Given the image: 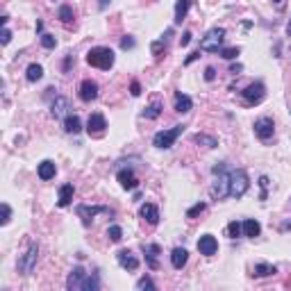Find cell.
Instances as JSON below:
<instances>
[{"instance_id": "cell-1", "label": "cell", "mask_w": 291, "mask_h": 291, "mask_svg": "<svg viewBox=\"0 0 291 291\" xmlns=\"http://www.w3.org/2000/svg\"><path fill=\"white\" fill-rule=\"evenodd\" d=\"M66 289L69 291H98L100 289V277L96 273H87L82 266H75L69 273L66 280Z\"/></svg>"}, {"instance_id": "cell-2", "label": "cell", "mask_w": 291, "mask_h": 291, "mask_svg": "<svg viewBox=\"0 0 291 291\" xmlns=\"http://www.w3.org/2000/svg\"><path fill=\"white\" fill-rule=\"evenodd\" d=\"M250 189V178L243 168H234L227 173V196L230 198H243Z\"/></svg>"}, {"instance_id": "cell-3", "label": "cell", "mask_w": 291, "mask_h": 291, "mask_svg": "<svg viewBox=\"0 0 291 291\" xmlns=\"http://www.w3.org/2000/svg\"><path fill=\"white\" fill-rule=\"evenodd\" d=\"M116 62L114 57V50L112 48H105V46H96L87 53V64L89 66H96V69H103V71H109Z\"/></svg>"}, {"instance_id": "cell-4", "label": "cell", "mask_w": 291, "mask_h": 291, "mask_svg": "<svg viewBox=\"0 0 291 291\" xmlns=\"http://www.w3.org/2000/svg\"><path fill=\"white\" fill-rule=\"evenodd\" d=\"M182 132H184V125H175V128H171V130H162V132H157L153 137V146L155 148H162V150L173 148Z\"/></svg>"}, {"instance_id": "cell-5", "label": "cell", "mask_w": 291, "mask_h": 291, "mask_svg": "<svg viewBox=\"0 0 291 291\" xmlns=\"http://www.w3.org/2000/svg\"><path fill=\"white\" fill-rule=\"evenodd\" d=\"M223 39H225V28H212L200 39V50H205V53H218L223 48Z\"/></svg>"}, {"instance_id": "cell-6", "label": "cell", "mask_w": 291, "mask_h": 291, "mask_svg": "<svg viewBox=\"0 0 291 291\" xmlns=\"http://www.w3.org/2000/svg\"><path fill=\"white\" fill-rule=\"evenodd\" d=\"M75 212H78V216L82 218V225L89 227L91 221H94L98 214H109V216H112L114 209L105 207V205H78V207H75Z\"/></svg>"}, {"instance_id": "cell-7", "label": "cell", "mask_w": 291, "mask_h": 291, "mask_svg": "<svg viewBox=\"0 0 291 291\" xmlns=\"http://www.w3.org/2000/svg\"><path fill=\"white\" fill-rule=\"evenodd\" d=\"M37 257H39V246L32 241L30 246H28V250L23 252V257L19 259V264H16L19 273H23V275H30L32 268H35V264H37Z\"/></svg>"}, {"instance_id": "cell-8", "label": "cell", "mask_w": 291, "mask_h": 291, "mask_svg": "<svg viewBox=\"0 0 291 291\" xmlns=\"http://www.w3.org/2000/svg\"><path fill=\"white\" fill-rule=\"evenodd\" d=\"M227 166L225 164H216L214 166V175H216V182H214V187H212V198H225L227 196Z\"/></svg>"}, {"instance_id": "cell-9", "label": "cell", "mask_w": 291, "mask_h": 291, "mask_svg": "<svg viewBox=\"0 0 291 291\" xmlns=\"http://www.w3.org/2000/svg\"><path fill=\"white\" fill-rule=\"evenodd\" d=\"M241 96H243V100H246L248 105H259L261 100L266 98V87H264V82H250L246 87V89L241 91Z\"/></svg>"}, {"instance_id": "cell-10", "label": "cell", "mask_w": 291, "mask_h": 291, "mask_svg": "<svg viewBox=\"0 0 291 291\" xmlns=\"http://www.w3.org/2000/svg\"><path fill=\"white\" fill-rule=\"evenodd\" d=\"M255 134L261 139V141H268V139H273V134H275V123H273V119H268V116H261V119L255 121Z\"/></svg>"}, {"instance_id": "cell-11", "label": "cell", "mask_w": 291, "mask_h": 291, "mask_svg": "<svg viewBox=\"0 0 291 291\" xmlns=\"http://www.w3.org/2000/svg\"><path fill=\"white\" fill-rule=\"evenodd\" d=\"M105 130H107V121H105L103 114H91L89 121H87V132H89V137H103Z\"/></svg>"}, {"instance_id": "cell-12", "label": "cell", "mask_w": 291, "mask_h": 291, "mask_svg": "<svg viewBox=\"0 0 291 291\" xmlns=\"http://www.w3.org/2000/svg\"><path fill=\"white\" fill-rule=\"evenodd\" d=\"M198 250H200V255H205V257H214L218 252L216 237H212V234H202V237L198 239Z\"/></svg>"}, {"instance_id": "cell-13", "label": "cell", "mask_w": 291, "mask_h": 291, "mask_svg": "<svg viewBox=\"0 0 291 291\" xmlns=\"http://www.w3.org/2000/svg\"><path fill=\"white\" fill-rule=\"evenodd\" d=\"M69 109H71V105L64 96H57L53 100V105H50V114H53L55 119H66L69 116Z\"/></svg>"}, {"instance_id": "cell-14", "label": "cell", "mask_w": 291, "mask_h": 291, "mask_svg": "<svg viewBox=\"0 0 291 291\" xmlns=\"http://www.w3.org/2000/svg\"><path fill=\"white\" fill-rule=\"evenodd\" d=\"M116 178H119L121 187H123L125 191H134V189L139 187L137 175H134V173L130 171V168H123V171H119V173H116Z\"/></svg>"}, {"instance_id": "cell-15", "label": "cell", "mask_w": 291, "mask_h": 291, "mask_svg": "<svg viewBox=\"0 0 291 291\" xmlns=\"http://www.w3.org/2000/svg\"><path fill=\"white\" fill-rule=\"evenodd\" d=\"M80 98H82L84 103L96 100L98 98V84H96L94 80H84V82L80 84Z\"/></svg>"}, {"instance_id": "cell-16", "label": "cell", "mask_w": 291, "mask_h": 291, "mask_svg": "<svg viewBox=\"0 0 291 291\" xmlns=\"http://www.w3.org/2000/svg\"><path fill=\"white\" fill-rule=\"evenodd\" d=\"M116 259H119L121 268H125V271H137L139 268V259L130 250H119L116 252Z\"/></svg>"}, {"instance_id": "cell-17", "label": "cell", "mask_w": 291, "mask_h": 291, "mask_svg": "<svg viewBox=\"0 0 291 291\" xmlns=\"http://www.w3.org/2000/svg\"><path fill=\"white\" fill-rule=\"evenodd\" d=\"M139 214H141V218H143L146 223H148V225H157V223H159V209L155 207V205H150V202L141 205Z\"/></svg>"}, {"instance_id": "cell-18", "label": "cell", "mask_w": 291, "mask_h": 291, "mask_svg": "<svg viewBox=\"0 0 291 291\" xmlns=\"http://www.w3.org/2000/svg\"><path fill=\"white\" fill-rule=\"evenodd\" d=\"M193 107V100L189 98L187 94H182V91H175V112L178 114H189Z\"/></svg>"}, {"instance_id": "cell-19", "label": "cell", "mask_w": 291, "mask_h": 291, "mask_svg": "<svg viewBox=\"0 0 291 291\" xmlns=\"http://www.w3.org/2000/svg\"><path fill=\"white\" fill-rule=\"evenodd\" d=\"M73 193H75L73 184H62L60 196H57V205H60V207H69L71 202H73Z\"/></svg>"}, {"instance_id": "cell-20", "label": "cell", "mask_w": 291, "mask_h": 291, "mask_svg": "<svg viewBox=\"0 0 291 291\" xmlns=\"http://www.w3.org/2000/svg\"><path fill=\"white\" fill-rule=\"evenodd\" d=\"M55 173H57V166H55V162H50V159H44V162L37 166V175H39L41 180H53Z\"/></svg>"}, {"instance_id": "cell-21", "label": "cell", "mask_w": 291, "mask_h": 291, "mask_svg": "<svg viewBox=\"0 0 291 291\" xmlns=\"http://www.w3.org/2000/svg\"><path fill=\"white\" fill-rule=\"evenodd\" d=\"M187 261H189V252H187V248H175V250L171 252V264H173V268H184L187 266Z\"/></svg>"}, {"instance_id": "cell-22", "label": "cell", "mask_w": 291, "mask_h": 291, "mask_svg": "<svg viewBox=\"0 0 291 291\" xmlns=\"http://www.w3.org/2000/svg\"><path fill=\"white\" fill-rule=\"evenodd\" d=\"M143 255H146V261H148L150 268H157V255H159L157 243H143Z\"/></svg>"}, {"instance_id": "cell-23", "label": "cell", "mask_w": 291, "mask_h": 291, "mask_svg": "<svg viewBox=\"0 0 291 291\" xmlns=\"http://www.w3.org/2000/svg\"><path fill=\"white\" fill-rule=\"evenodd\" d=\"M261 234V225L259 221H255V218H248V221H243V237L248 239H255Z\"/></svg>"}, {"instance_id": "cell-24", "label": "cell", "mask_w": 291, "mask_h": 291, "mask_svg": "<svg viewBox=\"0 0 291 291\" xmlns=\"http://www.w3.org/2000/svg\"><path fill=\"white\" fill-rule=\"evenodd\" d=\"M191 5H193V0H178V3H175V23H182V21L187 19Z\"/></svg>"}, {"instance_id": "cell-25", "label": "cell", "mask_w": 291, "mask_h": 291, "mask_svg": "<svg viewBox=\"0 0 291 291\" xmlns=\"http://www.w3.org/2000/svg\"><path fill=\"white\" fill-rule=\"evenodd\" d=\"M64 130L69 134H78L80 130H82V121H80V116H75V114H69L64 119Z\"/></svg>"}, {"instance_id": "cell-26", "label": "cell", "mask_w": 291, "mask_h": 291, "mask_svg": "<svg viewBox=\"0 0 291 291\" xmlns=\"http://www.w3.org/2000/svg\"><path fill=\"white\" fill-rule=\"evenodd\" d=\"M171 37H173V30H166V35H164L162 39L155 41V44L150 46V50H153L155 57H162V50H166V48H168V41H171Z\"/></svg>"}, {"instance_id": "cell-27", "label": "cell", "mask_w": 291, "mask_h": 291, "mask_svg": "<svg viewBox=\"0 0 291 291\" xmlns=\"http://www.w3.org/2000/svg\"><path fill=\"white\" fill-rule=\"evenodd\" d=\"M275 273H277V266H273V264H257L252 275L255 277H268V275H275Z\"/></svg>"}, {"instance_id": "cell-28", "label": "cell", "mask_w": 291, "mask_h": 291, "mask_svg": "<svg viewBox=\"0 0 291 291\" xmlns=\"http://www.w3.org/2000/svg\"><path fill=\"white\" fill-rule=\"evenodd\" d=\"M25 78H28V82H37V80L44 78V69H41V64H30V66H28Z\"/></svg>"}, {"instance_id": "cell-29", "label": "cell", "mask_w": 291, "mask_h": 291, "mask_svg": "<svg viewBox=\"0 0 291 291\" xmlns=\"http://www.w3.org/2000/svg\"><path fill=\"white\" fill-rule=\"evenodd\" d=\"M57 19H60L62 23H71V21L75 19L73 7H71V5H62V7H60V12H57Z\"/></svg>"}, {"instance_id": "cell-30", "label": "cell", "mask_w": 291, "mask_h": 291, "mask_svg": "<svg viewBox=\"0 0 291 291\" xmlns=\"http://www.w3.org/2000/svg\"><path fill=\"white\" fill-rule=\"evenodd\" d=\"M193 141L200 143V146H205V148H216V146H218V141L214 137H209V134H196Z\"/></svg>"}, {"instance_id": "cell-31", "label": "cell", "mask_w": 291, "mask_h": 291, "mask_svg": "<svg viewBox=\"0 0 291 291\" xmlns=\"http://www.w3.org/2000/svg\"><path fill=\"white\" fill-rule=\"evenodd\" d=\"M159 114H162V105L155 100L153 105H148V107L143 109V119H157Z\"/></svg>"}, {"instance_id": "cell-32", "label": "cell", "mask_w": 291, "mask_h": 291, "mask_svg": "<svg viewBox=\"0 0 291 291\" xmlns=\"http://www.w3.org/2000/svg\"><path fill=\"white\" fill-rule=\"evenodd\" d=\"M239 53H241V48H239V46H232V48H221V50H218V55H221L223 60H234V57H239Z\"/></svg>"}, {"instance_id": "cell-33", "label": "cell", "mask_w": 291, "mask_h": 291, "mask_svg": "<svg viewBox=\"0 0 291 291\" xmlns=\"http://www.w3.org/2000/svg\"><path fill=\"white\" fill-rule=\"evenodd\" d=\"M227 234H230L232 239H239L243 234V225L239 221H232L230 225H227Z\"/></svg>"}, {"instance_id": "cell-34", "label": "cell", "mask_w": 291, "mask_h": 291, "mask_svg": "<svg viewBox=\"0 0 291 291\" xmlns=\"http://www.w3.org/2000/svg\"><path fill=\"white\" fill-rule=\"evenodd\" d=\"M107 237H109V241H114V243H119L121 239H123V230H121L119 225H112L107 230Z\"/></svg>"}, {"instance_id": "cell-35", "label": "cell", "mask_w": 291, "mask_h": 291, "mask_svg": "<svg viewBox=\"0 0 291 291\" xmlns=\"http://www.w3.org/2000/svg\"><path fill=\"white\" fill-rule=\"evenodd\" d=\"M137 289H139V291H143V289L155 291V289H157V284H155V282L150 280V277H141V280L137 282Z\"/></svg>"}, {"instance_id": "cell-36", "label": "cell", "mask_w": 291, "mask_h": 291, "mask_svg": "<svg viewBox=\"0 0 291 291\" xmlns=\"http://www.w3.org/2000/svg\"><path fill=\"white\" fill-rule=\"evenodd\" d=\"M205 209H207V205H205V202H198V205H193V207L187 212V218L198 216V214H202V212H205Z\"/></svg>"}, {"instance_id": "cell-37", "label": "cell", "mask_w": 291, "mask_h": 291, "mask_svg": "<svg viewBox=\"0 0 291 291\" xmlns=\"http://www.w3.org/2000/svg\"><path fill=\"white\" fill-rule=\"evenodd\" d=\"M41 46H44V48H55V46H57V39H55L53 35H41Z\"/></svg>"}, {"instance_id": "cell-38", "label": "cell", "mask_w": 291, "mask_h": 291, "mask_svg": "<svg viewBox=\"0 0 291 291\" xmlns=\"http://www.w3.org/2000/svg\"><path fill=\"white\" fill-rule=\"evenodd\" d=\"M10 218H12V209H10V205H7V202H3V218H0V223H3V225H7V223H10Z\"/></svg>"}, {"instance_id": "cell-39", "label": "cell", "mask_w": 291, "mask_h": 291, "mask_svg": "<svg viewBox=\"0 0 291 291\" xmlns=\"http://www.w3.org/2000/svg\"><path fill=\"white\" fill-rule=\"evenodd\" d=\"M259 184H261V200H266V189H268V178H266V175H261V178H259Z\"/></svg>"}, {"instance_id": "cell-40", "label": "cell", "mask_w": 291, "mask_h": 291, "mask_svg": "<svg viewBox=\"0 0 291 291\" xmlns=\"http://www.w3.org/2000/svg\"><path fill=\"white\" fill-rule=\"evenodd\" d=\"M121 48H123V50H128V48H134V39H132V37H125V39L121 41Z\"/></svg>"}, {"instance_id": "cell-41", "label": "cell", "mask_w": 291, "mask_h": 291, "mask_svg": "<svg viewBox=\"0 0 291 291\" xmlns=\"http://www.w3.org/2000/svg\"><path fill=\"white\" fill-rule=\"evenodd\" d=\"M130 94H132V96H139V94H141V84H139L137 80H134V82L130 84Z\"/></svg>"}, {"instance_id": "cell-42", "label": "cell", "mask_w": 291, "mask_h": 291, "mask_svg": "<svg viewBox=\"0 0 291 291\" xmlns=\"http://www.w3.org/2000/svg\"><path fill=\"white\" fill-rule=\"evenodd\" d=\"M214 78H216V71H214L212 66H207V71H205V80H207V82H212Z\"/></svg>"}, {"instance_id": "cell-43", "label": "cell", "mask_w": 291, "mask_h": 291, "mask_svg": "<svg viewBox=\"0 0 291 291\" xmlns=\"http://www.w3.org/2000/svg\"><path fill=\"white\" fill-rule=\"evenodd\" d=\"M10 39H12V32H10V28H5V30H3V46L10 44Z\"/></svg>"}, {"instance_id": "cell-44", "label": "cell", "mask_w": 291, "mask_h": 291, "mask_svg": "<svg viewBox=\"0 0 291 291\" xmlns=\"http://www.w3.org/2000/svg\"><path fill=\"white\" fill-rule=\"evenodd\" d=\"M180 44H182V46H189V44H191V32H184L182 39H180Z\"/></svg>"}, {"instance_id": "cell-45", "label": "cell", "mask_w": 291, "mask_h": 291, "mask_svg": "<svg viewBox=\"0 0 291 291\" xmlns=\"http://www.w3.org/2000/svg\"><path fill=\"white\" fill-rule=\"evenodd\" d=\"M109 3H112V0H98V7H100V10H107Z\"/></svg>"}, {"instance_id": "cell-46", "label": "cell", "mask_w": 291, "mask_h": 291, "mask_svg": "<svg viewBox=\"0 0 291 291\" xmlns=\"http://www.w3.org/2000/svg\"><path fill=\"white\" fill-rule=\"evenodd\" d=\"M198 55H200V50H198V53H191V55H189V57H187V64H191L193 60H198Z\"/></svg>"}, {"instance_id": "cell-47", "label": "cell", "mask_w": 291, "mask_h": 291, "mask_svg": "<svg viewBox=\"0 0 291 291\" xmlns=\"http://www.w3.org/2000/svg\"><path fill=\"white\" fill-rule=\"evenodd\" d=\"M239 71H241V64H234V66H232V69H230V73H234V75H237Z\"/></svg>"}, {"instance_id": "cell-48", "label": "cell", "mask_w": 291, "mask_h": 291, "mask_svg": "<svg viewBox=\"0 0 291 291\" xmlns=\"http://www.w3.org/2000/svg\"><path fill=\"white\" fill-rule=\"evenodd\" d=\"M286 35L291 37V21H289V25H286Z\"/></svg>"}, {"instance_id": "cell-49", "label": "cell", "mask_w": 291, "mask_h": 291, "mask_svg": "<svg viewBox=\"0 0 291 291\" xmlns=\"http://www.w3.org/2000/svg\"><path fill=\"white\" fill-rule=\"evenodd\" d=\"M273 3H277V5H280V3H282V0H273Z\"/></svg>"}]
</instances>
